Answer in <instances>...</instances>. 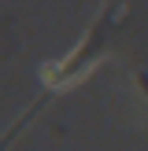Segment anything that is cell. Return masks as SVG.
Returning a JSON list of instances; mask_svg holds the SVG:
<instances>
[{
	"label": "cell",
	"mask_w": 148,
	"mask_h": 151,
	"mask_svg": "<svg viewBox=\"0 0 148 151\" xmlns=\"http://www.w3.org/2000/svg\"><path fill=\"white\" fill-rule=\"evenodd\" d=\"M122 11H126V0H107V4L100 7V15L93 19V26L85 29V37H81L78 48H74L70 55H63L59 63H48L41 70V81L48 85V92H63V88L78 85V81L107 55L111 41H115V29H118V22H122Z\"/></svg>",
	"instance_id": "obj_1"
},
{
	"label": "cell",
	"mask_w": 148,
	"mask_h": 151,
	"mask_svg": "<svg viewBox=\"0 0 148 151\" xmlns=\"http://www.w3.org/2000/svg\"><path fill=\"white\" fill-rule=\"evenodd\" d=\"M133 81H137V92L148 100V70H137V78H133Z\"/></svg>",
	"instance_id": "obj_2"
}]
</instances>
